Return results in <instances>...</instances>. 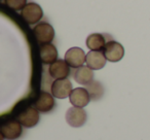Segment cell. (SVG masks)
<instances>
[{
  "instance_id": "1",
  "label": "cell",
  "mask_w": 150,
  "mask_h": 140,
  "mask_svg": "<svg viewBox=\"0 0 150 140\" xmlns=\"http://www.w3.org/2000/svg\"><path fill=\"white\" fill-rule=\"evenodd\" d=\"M0 133L6 140H17L23 133V127L22 124L17 119H7L1 123Z\"/></svg>"
},
{
  "instance_id": "2",
  "label": "cell",
  "mask_w": 150,
  "mask_h": 140,
  "mask_svg": "<svg viewBox=\"0 0 150 140\" xmlns=\"http://www.w3.org/2000/svg\"><path fill=\"white\" fill-rule=\"evenodd\" d=\"M21 17L29 25H35L43 18V11L37 3L29 2L21 11Z\"/></svg>"
},
{
  "instance_id": "3",
  "label": "cell",
  "mask_w": 150,
  "mask_h": 140,
  "mask_svg": "<svg viewBox=\"0 0 150 140\" xmlns=\"http://www.w3.org/2000/svg\"><path fill=\"white\" fill-rule=\"evenodd\" d=\"M33 33L36 40L41 44L50 43L54 37V28L50 24L46 23V22L38 23L33 28Z\"/></svg>"
},
{
  "instance_id": "4",
  "label": "cell",
  "mask_w": 150,
  "mask_h": 140,
  "mask_svg": "<svg viewBox=\"0 0 150 140\" xmlns=\"http://www.w3.org/2000/svg\"><path fill=\"white\" fill-rule=\"evenodd\" d=\"M86 112L83 108L80 107H71L66 112V122L69 126L73 128H79L86 124Z\"/></svg>"
},
{
  "instance_id": "5",
  "label": "cell",
  "mask_w": 150,
  "mask_h": 140,
  "mask_svg": "<svg viewBox=\"0 0 150 140\" xmlns=\"http://www.w3.org/2000/svg\"><path fill=\"white\" fill-rule=\"evenodd\" d=\"M65 61L72 68H79L83 66L84 62L86 61V55L83 50L77 46L69 48L65 54Z\"/></svg>"
},
{
  "instance_id": "6",
  "label": "cell",
  "mask_w": 150,
  "mask_h": 140,
  "mask_svg": "<svg viewBox=\"0 0 150 140\" xmlns=\"http://www.w3.org/2000/svg\"><path fill=\"white\" fill-rule=\"evenodd\" d=\"M18 121L25 128H33L39 122V111L35 107L28 106L18 114Z\"/></svg>"
},
{
  "instance_id": "7",
  "label": "cell",
  "mask_w": 150,
  "mask_h": 140,
  "mask_svg": "<svg viewBox=\"0 0 150 140\" xmlns=\"http://www.w3.org/2000/svg\"><path fill=\"white\" fill-rule=\"evenodd\" d=\"M106 59L109 62H118L125 56V48L119 42L115 40H109L103 50Z\"/></svg>"
},
{
  "instance_id": "8",
  "label": "cell",
  "mask_w": 150,
  "mask_h": 140,
  "mask_svg": "<svg viewBox=\"0 0 150 140\" xmlns=\"http://www.w3.org/2000/svg\"><path fill=\"white\" fill-rule=\"evenodd\" d=\"M52 95L58 99H65L70 96L71 92L73 91L72 84L68 78L63 80H56L50 87Z\"/></svg>"
},
{
  "instance_id": "9",
  "label": "cell",
  "mask_w": 150,
  "mask_h": 140,
  "mask_svg": "<svg viewBox=\"0 0 150 140\" xmlns=\"http://www.w3.org/2000/svg\"><path fill=\"white\" fill-rule=\"evenodd\" d=\"M48 73H50V77L54 78V80L67 78L70 74V66L65 60L58 59L56 62L50 65Z\"/></svg>"
},
{
  "instance_id": "10",
  "label": "cell",
  "mask_w": 150,
  "mask_h": 140,
  "mask_svg": "<svg viewBox=\"0 0 150 140\" xmlns=\"http://www.w3.org/2000/svg\"><path fill=\"white\" fill-rule=\"evenodd\" d=\"M69 98L73 106L80 107V108L86 107L91 101L90 93L86 88H75L71 92Z\"/></svg>"
},
{
  "instance_id": "11",
  "label": "cell",
  "mask_w": 150,
  "mask_h": 140,
  "mask_svg": "<svg viewBox=\"0 0 150 140\" xmlns=\"http://www.w3.org/2000/svg\"><path fill=\"white\" fill-rule=\"evenodd\" d=\"M34 107L41 113H47L54 107V96L47 92H41L34 103Z\"/></svg>"
},
{
  "instance_id": "12",
  "label": "cell",
  "mask_w": 150,
  "mask_h": 140,
  "mask_svg": "<svg viewBox=\"0 0 150 140\" xmlns=\"http://www.w3.org/2000/svg\"><path fill=\"white\" fill-rule=\"evenodd\" d=\"M39 56L40 60L43 64L45 65H52L58 60V50L56 46L52 43H45L41 44L39 50Z\"/></svg>"
},
{
  "instance_id": "13",
  "label": "cell",
  "mask_w": 150,
  "mask_h": 140,
  "mask_svg": "<svg viewBox=\"0 0 150 140\" xmlns=\"http://www.w3.org/2000/svg\"><path fill=\"white\" fill-rule=\"evenodd\" d=\"M106 57L103 52H97V50H90L86 54V65L92 70H99L102 69L106 64Z\"/></svg>"
},
{
  "instance_id": "14",
  "label": "cell",
  "mask_w": 150,
  "mask_h": 140,
  "mask_svg": "<svg viewBox=\"0 0 150 140\" xmlns=\"http://www.w3.org/2000/svg\"><path fill=\"white\" fill-rule=\"evenodd\" d=\"M74 80L82 86H88L94 80V72L88 66H81L75 69L73 73Z\"/></svg>"
},
{
  "instance_id": "15",
  "label": "cell",
  "mask_w": 150,
  "mask_h": 140,
  "mask_svg": "<svg viewBox=\"0 0 150 140\" xmlns=\"http://www.w3.org/2000/svg\"><path fill=\"white\" fill-rule=\"evenodd\" d=\"M107 42L108 41L106 39V36L101 33H93L88 35V38H86V46L91 50L101 52V50H104Z\"/></svg>"
},
{
  "instance_id": "16",
  "label": "cell",
  "mask_w": 150,
  "mask_h": 140,
  "mask_svg": "<svg viewBox=\"0 0 150 140\" xmlns=\"http://www.w3.org/2000/svg\"><path fill=\"white\" fill-rule=\"evenodd\" d=\"M86 89L90 93V96L92 100H99L102 97L103 92H104L102 85L99 82H94V80L91 84H88Z\"/></svg>"
},
{
  "instance_id": "17",
  "label": "cell",
  "mask_w": 150,
  "mask_h": 140,
  "mask_svg": "<svg viewBox=\"0 0 150 140\" xmlns=\"http://www.w3.org/2000/svg\"><path fill=\"white\" fill-rule=\"evenodd\" d=\"M8 7L15 11H22L28 4L27 0H3Z\"/></svg>"
}]
</instances>
